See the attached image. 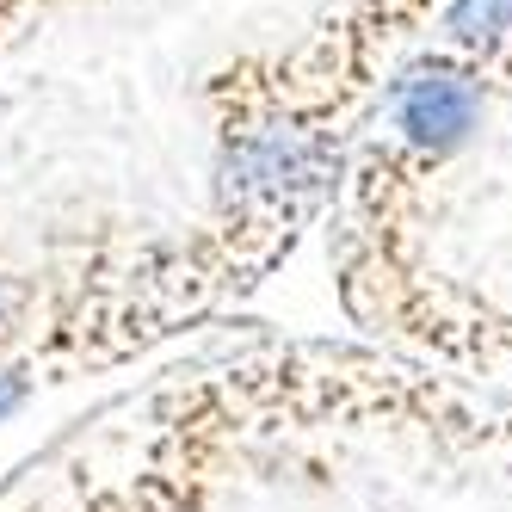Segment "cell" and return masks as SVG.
<instances>
[{
	"label": "cell",
	"instance_id": "3",
	"mask_svg": "<svg viewBox=\"0 0 512 512\" xmlns=\"http://www.w3.org/2000/svg\"><path fill=\"white\" fill-rule=\"evenodd\" d=\"M494 438H500V445H506V463H512V414H506V420L494 426Z\"/></svg>",
	"mask_w": 512,
	"mask_h": 512
},
{
	"label": "cell",
	"instance_id": "2",
	"mask_svg": "<svg viewBox=\"0 0 512 512\" xmlns=\"http://www.w3.org/2000/svg\"><path fill=\"white\" fill-rule=\"evenodd\" d=\"M19 401H25V389H19V383H0V426L19 414Z\"/></svg>",
	"mask_w": 512,
	"mask_h": 512
},
{
	"label": "cell",
	"instance_id": "1",
	"mask_svg": "<svg viewBox=\"0 0 512 512\" xmlns=\"http://www.w3.org/2000/svg\"><path fill=\"white\" fill-rule=\"evenodd\" d=\"M475 118V99L457 81H414L401 87V136L420 142V149H445L457 142Z\"/></svg>",
	"mask_w": 512,
	"mask_h": 512
}]
</instances>
